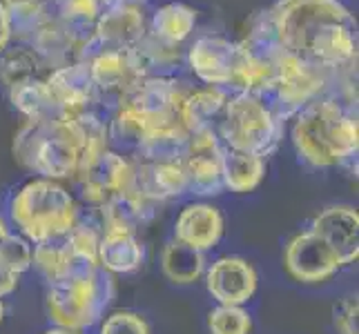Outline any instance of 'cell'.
Here are the masks:
<instances>
[{"label": "cell", "mask_w": 359, "mask_h": 334, "mask_svg": "<svg viewBox=\"0 0 359 334\" xmlns=\"http://www.w3.org/2000/svg\"><path fill=\"white\" fill-rule=\"evenodd\" d=\"M134 3H139V5H147V3H152V0H134Z\"/></svg>", "instance_id": "obj_43"}, {"label": "cell", "mask_w": 359, "mask_h": 334, "mask_svg": "<svg viewBox=\"0 0 359 334\" xmlns=\"http://www.w3.org/2000/svg\"><path fill=\"white\" fill-rule=\"evenodd\" d=\"M311 232L337 254L341 265H353L359 258V212L353 205H328L313 218Z\"/></svg>", "instance_id": "obj_16"}, {"label": "cell", "mask_w": 359, "mask_h": 334, "mask_svg": "<svg viewBox=\"0 0 359 334\" xmlns=\"http://www.w3.org/2000/svg\"><path fill=\"white\" fill-rule=\"evenodd\" d=\"M268 174V158L228 150L224 152V190L232 194H250Z\"/></svg>", "instance_id": "obj_27"}, {"label": "cell", "mask_w": 359, "mask_h": 334, "mask_svg": "<svg viewBox=\"0 0 359 334\" xmlns=\"http://www.w3.org/2000/svg\"><path fill=\"white\" fill-rule=\"evenodd\" d=\"M47 85L54 92L56 101L63 107L67 118H76L81 114L94 111L96 88L90 74V65L85 60L52 71L47 78Z\"/></svg>", "instance_id": "obj_18"}, {"label": "cell", "mask_w": 359, "mask_h": 334, "mask_svg": "<svg viewBox=\"0 0 359 334\" xmlns=\"http://www.w3.org/2000/svg\"><path fill=\"white\" fill-rule=\"evenodd\" d=\"M145 263V247L139 234L103 230L98 239V265L109 274H134Z\"/></svg>", "instance_id": "obj_21"}, {"label": "cell", "mask_w": 359, "mask_h": 334, "mask_svg": "<svg viewBox=\"0 0 359 334\" xmlns=\"http://www.w3.org/2000/svg\"><path fill=\"white\" fill-rule=\"evenodd\" d=\"M18 283H20V274H16V272H11L9 267H5L3 263H0V299L14 294Z\"/></svg>", "instance_id": "obj_36"}, {"label": "cell", "mask_w": 359, "mask_h": 334, "mask_svg": "<svg viewBox=\"0 0 359 334\" xmlns=\"http://www.w3.org/2000/svg\"><path fill=\"white\" fill-rule=\"evenodd\" d=\"M161 207H163L161 203L147 201L141 194L128 190V192L114 196V199H109L98 209H92V212L98 216L101 232L103 230H123V232L139 234L145 225H150V223L158 216Z\"/></svg>", "instance_id": "obj_19"}, {"label": "cell", "mask_w": 359, "mask_h": 334, "mask_svg": "<svg viewBox=\"0 0 359 334\" xmlns=\"http://www.w3.org/2000/svg\"><path fill=\"white\" fill-rule=\"evenodd\" d=\"M268 11L283 52L324 71L357 65V20L341 0H275Z\"/></svg>", "instance_id": "obj_1"}, {"label": "cell", "mask_w": 359, "mask_h": 334, "mask_svg": "<svg viewBox=\"0 0 359 334\" xmlns=\"http://www.w3.org/2000/svg\"><path fill=\"white\" fill-rule=\"evenodd\" d=\"M210 334H252V316L243 305H215L208 312Z\"/></svg>", "instance_id": "obj_32"}, {"label": "cell", "mask_w": 359, "mask_h": 334, "mask_svg": "<svg viewBox=\"0 0 359 334\" xmlns=\"http://www.w3.org/2000/svg\"><path fill=\"white\" fill-rule=\"evenodd\" d=\"M49 74L52 69L43 63V58L36 54L32 45L9 43L5 52L0 54V85L5 90L32 81H45L49 78Z\"/></svg>", "instance_id": "obj_25"}, {"label": "cell", "mask_w": 359, "mask_h": 334, "mask_svg": "<svg viewBox=\"0 0 359 334\" xmlns=\"http://www.w3.org/2000/svg\"><path fill=\"white\" fill-rule=\"evenodd\" d=\"M357 314H359L357 296H344L332 307V328H335L337 334H359Z\"/></svg>", "instance_id": "obj_35"}, {"label": "cell", "mask_w": 359, "mask_h": 334, "mask_svg": "<svg viewBox=\"0 0 359 334\" xmlns=\"http://www.w3.org/2000/svg\"><path fill=\"white\" fill-rule=\"evenodd\" d=\"M11 43V22H9V9L0 0V54L5 52L7 45Z\"/></svg>", "instance_id": "obj_37"}, {"label": "cell", "mask_w": 359, "mask_h": 334, "mask_svg": "<svg viewBox=\"0 0 359 334\" xmlns=\"http://www.w3.org/2000/svg\"><path fill=\"white\" fill-rule=\"evenodd\" d=\"M192 90L194 85L183 76L143 78L139 88L126 101V107L143 123L147 132L156 127H168L181 123L179 107Z\"/></svg>", "instance_id": "obj_11"}, {"label": "cell", "mask_w": 359, "mask_h": 334, "mask_svg": "<svg viewBox=\"0 0 359 334\" xmlns=\"http://www.w3.org/2000/svg\"><path fill=\"white\" fill-rule=\"evenodd\" d=\"M147 20L150 14H145L139 3L101 16L83 47V60H90L101 52H128L147 34Z\"/></svg>", "instance_id": "obj_14"}, {"label": "cell", "mask_w": 359, "mask_h": 334, "mask_svg": "<svg viewBox=\"0 0 359 334\" xmlns=\"http://www.w3.org/2000/svg\"><path fill=\"white\" fill-rule=\"evenodd\" d=\"M5 314H7V307H5V301L0 299V326H3V321H5Z\"/></svg>", "instance_id": "obj_41"}, {"label": "cell", "mask_w": 359, "mask_h": 334, "mask_svg": "<svg viewBox=\"0 0 359 334\" xmlns=\"http://www.w3.org/2000/svg\"><path fill=\"white\" fill-rule=\"evenodd\" d=\"M11 232V228H9V223H7V218L5 216H0V245H3V241L7 239V234Z\"/></svg>", "instance_id": "obj_39"}, {"label": "cell", "mask_w": 359, "mask_h": 334, "mask_svg": "<svg viewBox=\"0 0 359 334\" xmlns=\"http://www.w3.org/2000/svg\"><path fill=\"white\" fill-rule=\"evenodd\" d=\"M205 288L219 305H245L259 288L255 265L243 256H219L205 267Z\"/></svg>", "instance_id": "obj_15"}, {"label": "cell", "mask_w": 359, "mask_h": 334, "mask_svg": "<svg viewBox=\"0 0 359 334\" xmlns=\"http://www.w3.org/2000/svg\"><path fill=\"white\" fill-rule=\"evenodd\" d=\"M332 71H324L299 60L297 56L281 52L275 60L272 81L262 101L275 114L288 123L297 111H302L315 98L326 96L330 88Z\"/></svg>", "instance_id": "obj_9"}, {"label": "cell", "mask_w": 359, "mask_h": 334, "mask_svg": "<svg viewBox=\"0 0 359 334\" xmlns=\"http://www.w3.org/2000/svg\"><path fill=\"white\" fill-rule=\"evenodd\" d=\"M286 123L262 98L252 94H230L217 127L219 141L228 150L257 156H272L283 141Z\"/></svg>", "instance_id": "obj_7"}, {"label": "cell", "mask_w": 359, "mask_h": 334, "mask_svg": "<svg viewBox=\"0 0 359 334\" xmlns=\"http://www.w3.org/2000/svg\"><path fill=\"white\" fill-rule=\"evenodd\" d=\"M205 254L199 250H192L190 245H183L181 241L172 239L165 243L161 252V270L170 283L175 286H192L199 283L205 274Z\"/></svg>", "instance_id": "obj_28"}, {"label": "cell", "mask_w": 359, "mask_h": 334, "mask_svg": "<svg viewBox=\"0 0 359 334\" xmlns=\"http://www.w3.org/2000/svg\"><path fill=\"white\" fill-rule=\"evenodd\" d=\"M132 160L107 147L101 154H96L69 183L76 190L74 194L76 201L88 205L90 209H98L109 199L132 188Z\"/></svg>", "instance_id": "obj_10"}, {"label": "cell", "mask_w": 359, "mask_h": 334, "mask_svg": "<svg viewBox=\"0 0 359 334\" xmlns=\"http://www.w3.org/2000/svg\"><path fill=\"white\" fill-rule=\"evenodd\" d=\"M114 277L98 267L92 274L47 286L45 310L56 328L85 332L101 323L105 310L114 301Z\"/></svg>", "instance_id": "obj_6"}, {"label": "cell", "mask_w": 359, "mask_h": 334, "mask_svg": "<svg viewBox=\"0 0 359 334\" xmlns=\"http://www.w3.org/2000/svg\"><path fill=\"white\" fill-rule=\"evenodd\" d=\"M81 205L65 183L34 176L9 201V221L32 245L67 234L79 223Z\"/></svg>", "instance_id": "obj_4"}, {"label": "cell", "mask_w": 359, "mask_h": 334, "mask_svg": "<svg viewBox=\"0 0 359 334\" xmlns=\"http://www.w3.org/2000/svg\"><path fill=\"white\" fill-rule=\"evenodd\" d=\"M3 3L5 5H16V3H29V0H3ZM45 3H47V0H45Z\"/></svg>", "instance_id": "obj_42"}, {"label": "cell", "mask_w": 359, "mask_h": 334, "mask_svg": "<svg viewBox=\"0 0 359 334\" xmlns=\"http://www.w3.org/2000/svg\"><path fill=\"white\" fill-rule=\"evenodd\" d=\"M130 56L141 78L181 76L185 69V47L168 45L150 32L130 49Z\"/></svg>", "instance_id": "obj_20"}, {"label": "cell", "mask_w": 359, "mask_h": 334, "mask_svg": "<svg viewBox=\"0 0 359 334\" xmlns=\"http://www.w3.org/2000/svg\"><path fill=\"white\" fill-rule=\"evenodd\" d=\"M98 239L101 225L85 221L83 214L79 223L67 234L34 245V263L47 281V286L58 281H67L81 274H92L98 267Z\"/></svg>", "instance_id": "obj_8"}, {"label": "cell", "mask_w": 359, "mask_h": 334, "mask_svg": "<svg viewBox=\"0 0 359 334\" xmlns=\"http://www.w3.org/2000/svg\"><path fill=\"white\" fill-rule=\"evenodd\" d=\"M190 134L185 132L181 123L168 127H156L145 134L141 150L134 160L141 163H168V160H181L188 147Z\"/></svg>", "instance_id": "obj_29"}, {"label": "cell", "mask_w": 359, "mask_h": 334, "mask_svg": "<svg viewBox=\"0 0 359 334\" xmlns=\"http://www.w3.org/2000/svg\"><path fill=\"white\" fill-rule=\"evenodd\" d=\"M98 334H152L147 319L134 310H114L101 319Z\"/></svg>", "instance_id": "obj_34"}, {"label": "cell", "mask_w": 359, "mask_h": 334, "mask_svg": "<svg viewBox=\"0 0 359 334\" xmlns=\"http://www.w3.org/2000/svg\"><path fill=\"white\" fill-rule=\"evenodd\" d=\"M290 141L304 165L313 169L357 165L359 125L355 107L319 96L290 118Z\"/></svg>", "instance_id": "obj_3"}, {"label": "cell", "mask_w": 359, "mask_h": 334, "mask_svg": "<svg viewBox=\"0 0 359 334\" xmlns=\"http://www.w3.org/2000/svg\"><path fill=\"white\" fill-rule=\"evenodd\" d=\"M7 98L22 120H65L67 114L45 81H32L7 90Z\"/></svg>", "instance_id": "obj_24"}, {"label": "cell", "mask_w": 359, "mask_h": 334, "mask_svg": "<svg viewBox=\"0 0 359 334\" xmlns=\"http://www.w3.org/2000/svg\"><path fill=\"white\" fill-rule=\"evenodd\" d=\"M85 43L88 41L81 39L79 34H74L65 25H60L58 20L52 18L29 45L36 49V54L43 58V63L52 71H56L60 67H67L72 63L83 60Z\"/></svg>", "instance_id": "obj_23"}, {"label": "cell", "mask_w": 359, "mask_h": 334, "mask_svg": "<svg viewBox=\"0 0 359 334\" xmlns=\"http://www.w3.org/2000/svg\"><path fill=\"white\" fill-rule=\"evenodd\" d=\"M0 263L22 277L25 272L32 270L34 245L25 237H20L18 232H9L3 245H0Z\"/></svg>", "instance_id": "obj_33"}, {"label": "cell", "mask_w": 359, "mask_h": 334, "mask_svg": "<svg viewBox=\"0 0 359 334\" xmlns=\"http://www.w3.org/2000/svg\"><path fill=\"white\" fill-rule=\"evenodd\" d=\"M196 9L185 5V3H165L156 7L150 20H147V32L154 39L163 41L168 45H183L190 41V36L194 34L196 27Z\"/></svg>", "instance_id": "obj_26"}, {"label": "cell", "mask_w": 359, "mask_h": 334, "mask_svg": "<svg viewBox=\"0 0 359 334\" xmlns=\"http://www.w3.org/2000/svg\"><path fill=\"white\" fill-rule=\"evenodd\" d=\"M226 232V221L221 209L208 201H194L185 205L175 223V239L192 250L210 252L219 245Z\"/></svg>", "instance_id": "obj_17"}, {"label": "cell", "mask_w": 359, "mask_h": 334, "mask_svg": "<svg viewBox=\"0 0 359 334\" xmlns=\"http://www.w3.org/2000/svg\"><path fill=\"white\" fill-rule=\"evenodd\" d=\"M185 67L203 88H219L228 94H250L259 78L257 60L241 41L221 34H203L185 47Z\"/></svg>", "instance_id": "obj_5"}, {"label": "cell", "mask_w": 359, "mask_h": 334, "mask_svg": "<svg viewBox=\"0 0 359 334\" xmlns=\"http://www.w3.org/2000/svg\"><path fill=\"white\" fill-rule=\"evenodd\" d=\"M41 334H83V332H76V330H67V328H56V326H52V328H47L45 332H41Z\"/></svg>", "instance_id": "obj_40"}, {"label": "cell", "mask_w": 359, "mask_h": 334, "mask_svg": "<svg viewBox=\"0 0 359 334\" xmlns=\"http://www.w3.org/2000/svg\"><path fill=\"white\" fill-rule=\"evenodd\" d=\"M228 92L219 88H194L183 98L179 107V120L188 134L217 132L228 103Z\"/></svg>", "instance_id": "obj_22"}, {"label": "cell", "mask_w": 359, "mask_h": 334, "mask_svg": "<svg viewBox=\"0 0 359 334\" xmlns=\"http://www.w3.org/2000/svg\"><path fill=\"white\" fill-rule=\"evenodd\" d=\"M283 267L294 281L304 286H317L335 277L344 265L324 241L306 230L288 241L283 250Z\"/></svg>", "instance_id": "obj_13"}, {"label": "cell", "mask_w": 359, "mask_h": 334, "mask_svg": "<svg viewBox=\"0 0 359 334\" xmlns=\"http://www.w3.org/2000/svg\"><path fill=\"white\" fill-rule=\"evenodd\" d=\"M224 152L226 147L219 141L217 132L190 134L188 147L183 154V167L188 174V194L219 196L224 192Z\"/></svg>", "instance_id": "obj_12"}, {"label": "cell", "mask_w": 359, "mask_h": 334, "mask_svg": "<svg viewBox=\"0 0 359 334\" xmlns=\"http://www.w3.org/2000/svg\"><path fill=\"white\" fill-rule=\"evenodd\" d=\"M47 7L54 20L79 34L81 39L88 41L94 34L98 22V9L94 0H47Z\"/></svg>", "instance_id": "obj_31"}, {"label": "cell", "mask_w": 359, "mask_h": 334, "mask_svg": "<svg viewBox=\"0 0 359 334\" xmlns=\"http://www.w3.org/2000/svg\"><path fill=\"white\" fill-rule=\"evenodd\" d=\"M11 22V43L29 45L43 32L45 25L52 20L45 0H29V3L7 5Z\"/></svg>", "instance_id": "obj_30"}, {"label": "cell", "mask_w": 359, "mask_h": 334, "mask_svg": "<svg viewBox=\"0 0 359 334\" xmlns=\"http://www.w3.org/2000/svg\"><path fill=\"white\" fill-rule=\"evenodd\" d=\"M96 9H98V18L105 16V14H112V11H118L123 7H130L134 5V0H94Z\"/></svg>", "instance_id": "obj_38"}, {"label": "cell", "mask_w": 359, "mask_h": 334, "mask_svg": "<svg viewBox=\"0 0 359 334\" xmlns=\"http://www.w3.org/2000/svg\"><path fill=\"white\" fill-rule=\"evenodd\" d=\"M103 150L107 120L96 111L65 120H22L11 143V154L22 169L60 183L72 181Z\"/></svg>", "instance_id": "obj_2"}]
</instances>
